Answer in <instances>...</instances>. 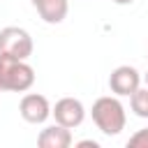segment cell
Segmentation results:
<instances>
[{
  "mask_svg": "<svg viewBox=\"0 0 148 148\" xmlns=\"http://www.w3.org/2000/svg\"><path fill=\"white\" fill-rule=\"evenodd\" d=\"M90 116H92V123L97 125V130L102 134H106V136H118L125 130V123H127L125 106L118 99V95H113V97L111 95L97 97L92 102Z\"/></svg>",
  "mask_w": 148,
  "mask_h": 148,
  "instance_id": "6da1fadb",
  "label": "cell"
},
{
  "mask_svg": "<svg viewBox=\"0 0 148 148\" xmlns=\"http://www.w3.org/2000/svg\"><path fill=\"white\" fill-rule=\"evenodd\" d=\"M32 83H35V69L25 60L0 53V90L28 92Z\"/></svg>",
  "mask_w": 148,
  "mask_h": 148,
  "instance_id": "7a4b0ae2",
  "label": "cell"
},
{
  "mask_svg": "<svg viewBox=\"0 0 148 148\" xmlns=\"http://www.w3.org/2000/svg\"><path fill=\"white\" fill-rule=\"evenodd\" d=\"M32 49H35V44H32V37L28 30H23L18 25H7L0 30V53L28 60L32 56Z\"/></svg>",
  "mask_w": 148,
  "mask_h": 148,
  "instance_id": "3957f363",
  "label": "cell"
},
{
  "mask_svg": "<svg viewBox=\"0 0 148 148\" xmlns=\"http://www.w3.org/2000/svg\"><path fill=\"white\" fill-rule=\"evenodd\" d=\"M51 104H49V99L42 95V92H25L23 97H21V104H18V113H21V118L25 120V123H30V125H42V123H46L49 120V116H51Z\"/></svg>",
  "mask_w": 148,
  "mask_h": 148,
  "instance_id": "277c9868",
  "label": "cell"
},
{
  "mask_svg": "<svg viewBox=\"0 0 148 148\" xmlns=\"http://www.w3.org/2000/svg\"><path fill=\"white\" fill-rule=\"evenodd\" d=\"M51 116L56 118V123L74 130V127H79V125L86 120V106H83V102L76 99V97H62V99H58L56 106L51 109Z\"/></svg>",
  "mask_w": 148,
  "mask_h": 148,
  "instance_id": "5b68a950",
  "label": "cell"
},
{
  "mask_svg": "<svg viewBox=\"0 0 148 148\" xmlns=\"http://www.w3.org/2000/svg\"><path fill=\"white\" fill-rule=\"evenodd\" d=\"M139 86H141V74H139V69L132 67V65H120V67H116V69L111 72V76H109V88H111V92L118 95V97H130Z\"/></svg>",
  "mask_w": 148,
  "mask_h": 148,
  "instance_id": "8992f818",
  "label": "cell"
},
{
  "mask_svg": "<svg viewBox=\"0 0 148 148\" xmlns=\"http://www.w3.org/2000/svg\"><path fill=\"white\" fill-rule=\"evenodd\" d=\"M30 5L37 9L39 18L44 23H51V25L62 23L67 18V12H69L67 0H30Z\"/></svg>",
  "mask_w": 148,
  "mask_h": 148,
  "instance_id": "52a82bcc",
  "label": "cell"
},
{
  "mask_svg": "<svg viewBox=\"0 0 148 148\" xmlns=\"http://www.w3.org/2000/svg\"><path fill=\"white\" fill-rule=\"evenodd\" d=\"M37 146L39 148H69L72 146V130L56 123V125H49L39 132L37 136Z\"/></svg>",
  "mask_w": 148,
  "mask_h": 148,
  "instance_id": "ba28073f",
  "label": "cell"
},
{
  "mask_svg": "<svg viewBox=\"0 0 148 148\" xmlns=\"http://www.w3.org/2000/svg\"><path fill=\"white\" fill-rule=\"evenodd\" d=\"M130 109L134 111V116L139 118H148V86L146 88H136L130 95Z\"/></svg>",
  "mask_w": 148,
  "mask_h": 148,
  "instance_id": "9c48e42d",
  "label": "cell"
},
{
  "mask_svg": "<svg viewBox=\"0 0 148 148\" xmlns=\"http://www.w3.org/2000/svg\"><path fill=\"white\" fill-rule=\"evenodd\" d=\"M127 148H148V127L143 130H136L130 141H127Z\"/></svg>",
  "mask_w": 148,
  "mask_h": 148,
  "instance_id": "30bf717a",
  "label": "cell"
},
{
  "mask_svg": "<svg viewBox=\"0 0 148 148\" xmlns=\"http://www.w3.org/2000/svg\"><path fill=\"white\" fill-rule=\"evenodd\" d=\"M76 146H79V148H99V143H97V141H90V139H86V141H79Z\"/></svg>",
  "mask_w": 148,
  "mask_h": 148,
  "instance_id": "8fae6325",
  "label": "cell"
},
{
  "mask_svg": "<svg viewBox=\"0 0 148 148\" xmlns=\"http://www.w3.org/2000/svg\"><path fill=\"white\" fill-rule=\"evenodd\" d=\"M113 2H116V5H132L134 0H113Z\"/></svg>",
  "mask_w": 148,
  "mask_h": 148,
  "instance_id": "7c38bea8",
  "label": "cell"
},
{
  "mask_svg": "<svg viewBox=\"0 0 148 148\" xmlns=\"http://www.w3.org/2000/svg\"><path fill=\"white\" fill-rule=\"evenodd\" d=\"M143 79H146V86H148V72H146V76H143Z\"/></svg>",
  "mask_w": 148,
  "mask_h": 148,
  "instance_id": "4fadbf2b",
  "label": "cell"
}]
</instances>
